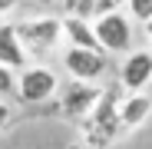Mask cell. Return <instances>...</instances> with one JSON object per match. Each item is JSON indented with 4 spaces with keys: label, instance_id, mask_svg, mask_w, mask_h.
<instances>
[{
    "label": "cell",
    "instance_id": "obj_1",
    "mask_svg": "<svg viewBox=\"0 0 152 149\" xmlns=\"http://www.w3.org/2000/svg\"><path fill=\"white\" fill-rule=\"evenodd\" d=\"M17 33H20L23 46L30 50V57H46V53H53L60 46V40H63V20L50 17V13L27 17V20H17Z\"/></svg>",
    "mask_w": 152,
    "mask_h": 149
},
{
    "label": "cell",
    "instance_id": "obj_2",
    "mask_svg": "<svg viewBox=\"0 0 152 149\" xmlns=\"http://www.w3.org/2000/svg\"><path fill=\"white\" fill-rule=\"evenodd\" d=\"M93 30H96L99 46L106 53H132L136 27H132V17L126 10H113V13H103V17H93Z\"/></svg>",
    "mask_w": 152,
    "mask_h": 149
},
{
    "label": "cell",
    "instance_id": "obj_3",
    "mask_svg": "<svg viewBox=\"0 0 152 149\" xmlns=\"http://www.w3.org/2000/svg\"><path fill=\"white\" fill-rule=\"evenodd\" d=\"M60 90V76L56 70H50L46 63H30L17 73V96L20 103H46L53 99Z\"/></svg>",
    "mask_w": 152,
    "mask_h": 149
},
{
    "label": "cell",
    "instance_id": "obj_4",
    "mask_svg": "<svg viewBox=\"0 0 152 149\" xmlns=\"http://www.w3.org/2000/svg\"><path fill=\"white\" fill-rule=\"evenodd\" d=\"M109 53L106 50H86V46H66L63 50V70L69 73V80L80 83H99L109 70Z\"/></svg>",
    "mask_w": 152,
    "mask_h": 149
},
{
    "label": "cell",
    "instance_id": "obj_5",
    "mask_svg": "<svg viewBox=\"0 0 152 149\" xmlns=\"http://www.w3.org/2000/svg\"><path fill=\"white\" fill-rule=\"evenodd\" d=\"M119 83L129 93H142L145 86H152V46L126 53V60L119 66Z\"/></svg>",
    "mask_w": 152,
    "mask_h": 149
},
{
    "label": "cell",
    "instance_id": "obj_6",
    "mask_svg": "<svg viewBox=\"0 0 152 149\" xmlns=\"http://www.w3.org/2000/svg\"><path fill=\"white\" fill-rule=\"evenodd\" d=\"M99 96H103V90H99L96 83H80V80H73L63 93V113L69 119H86L96 103H99Z\"/></svg>",
    "mask_w": 152,
    "mask_h": 149
},
{
    "label": "cell",
    "instance_id": "obj_7",
    "mask_svg": "<svg viewBox=\"0 0 152 149\" xmlns=\"http://www.w3.org/2000/svg\"><path fill=\"white\" fill-rule=\"evenodd\" d=\"M0 63L13 73L30 66V50L23 46V40L17 33V23H0Z\"/></svg>",
    "mask_w": 152,
    "mask_h": 149
},
{
    "label": "cell",
    "instance_id": "obj_8",
    "mask_svg": "<svg viewBox=\"0 0 152 149\" xmlns=\"http://www.w3.org/2000/svg\"><path fill=\"white\" fill-rule=\"evenodd\" d=\"M149 116H152V96L145 90L142 93H126L119 99V123H122V129H139Z\"/></svg>",
    "mask_w": 152,
    "mask_h": 149
},
{
    "label": "cell",
    "instance_id": "obj_9",
    "mask_svg": "<svg viewBox=\"0 0 152 149\" xmlns=\"http://www.w3.org/2000/svg\"><path fill=\"white\" fill-rule=\"evenodd\" d=\"M63 40H66V46L103 50V46H99V37H96V30H93V20H86V17H76V13L63 20Z\"/></svg>",
    "mask_w": 152,
    "mask_h": 149
},
{
    "label": "cell",
    "instance_id": "obj_10",
    "mask_svg": "<svg viewBox=\"0 0 152 149\" xmlns=\"http://www.w3.org/2000/svg\"><path fill=\"white\" fill-rule=\"evenodd\" d=\"M126 13L139 23H149L152 20V0H126Z\"/></svg>",
    "mask_w": 152,
    "mask_h": 149
},
{
    "label": "cell",
    "instance_id": "obj_11",
    "mask_svg": "<svg viewBox=\"0 0 152 149\" xmlns=\"http://www.w3.org/2000/svg\"><path fill=\"white\" fill-rule=\"evenodd\" d=\"M10 93H17V76H13V70L0 63V96H10Z\"/></svg>",
    "mask_w": 152,
    "mask_h": 149
},
{
    "label": "cell",
    "instance_id": "obj_12",
    "mask_svg": "<svg viewBox=\"0 0 152 149\" xmlns=\"http://www.w3.org/2000/svg\"><path fill=\"white\" fill-rule=\"evenodd\" d=\"M60 4H63V13L66 17H73L76 10H80V0H60Z\"/></svg>",
    "mask_w": 152,
    "mask_h": 149
},
{
    "label": "cell",
    "instance_id": "obj_13",
    "mask_svg": "<svg viewBox=\"0 0 152 149\" xmlns=\"http://www.w3.org/2000/svg\"><path fill=\"white\" fill-rule=\"evenodd\" d=\"M7 119H10V106L4 103V99H0V129L7 126Z\"/></svg>",
    "mask_w": 152,
    "mask_h": 149
},
{
    "label": "cell",
    "instance_id": "obj_14",
    "mask_svg": "<svg viewBox=\"0 0 152 149\" xmlns=\"http://www.w3.org/2000/svg\"><path fill=\"white\" fill-rule=\"evenodd\" d=\"M10 10H17V0H0V17L10 13Z\"/></svg>",
    "mask_w": 152,
    "mask_h": 149
},
{
    "label": "cell",
    "instance_id": "obj_15",
    "mask_svg": "<svg viewBox=\"0 0 152 149\" xmlns=\"http://www.w3.org/2000/svg\"><path fill=\"white\" fill-rule=\"evenodd\" d=\"M142 33H145V40L152 43V20H149V23H142Z\"/></svg>",
    "mask_w": 152,
    "mask_h": 149
},
{
    "label": "cell",
    "instance_id": "obj_16",
    "mask_svg": "<svg viewBox=\"0 0 152 149\" xmlns=\"http://www.w3.org/2000/svg\"><path fill=\"white\" fill-rule=\"evenodd\" d=\"M33 4H40V7H56L60 0H33Z\"/></svg>",
    "mask_w": 152,
    "mask_h": 149
}]
</instances>
